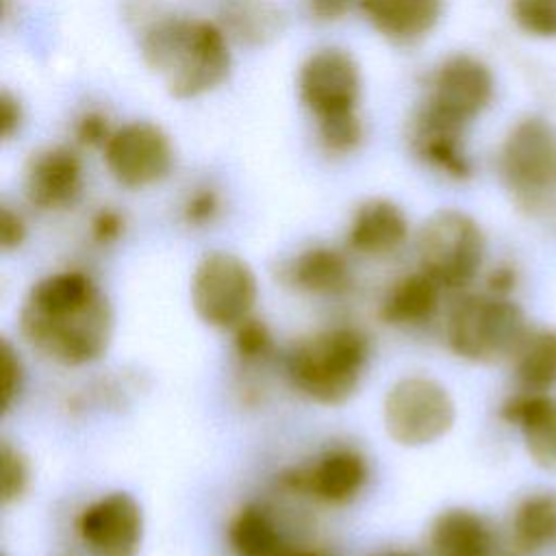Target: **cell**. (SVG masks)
Wrapping results in <instances>:
<instances>
[{
	"instance_id": "obj_30",
	"label": "cell",
	"mask_w": 556,
	"mask_h": 556,
	"mask_svg": "<svg viewBox=\"0 0 556 556\" xmlns=\"http://www.w3.org/2000/svg\"><path fill=\"white\" fill-rule=\"evenodd\" d=\"M0 371H2V413H9L15 404L22 382H24V365L15 348L9 339H2L0 343Z\"/></svg>"
},
{
	"instance_id": "obj_29",
	"label": "cell",
	"mask_w": 556,
	"mask_h": 556,
	"mask_svg": "<svg viewBox=\"0 0 556 556\" xmlns=\"http://www.w3.org/2000/svg\"><path fill=\"white\" fill-rule=\"evenodd\" d=\"M235 350L248 363L263 361L271 352L269 328L261 319L248 317L235 328Z\"/></svg>"
},
{
	"instance_id": "obj_32",
	"label": "cell",
	"mask_w": 556,
	"mask_h": 556,
	"mask_svg": "<svg viewBox=\"0 0 556 556\" xmlns=\"http://www.w3.org/2000/svg\"><path fill=\"white\" fill-rule=\"evenodd\" d=\"M76 139L83 143V146H102L109 141V137L113 135L109 130V124H106V117L98 111H87L78 122H76Z\"/></svg>"
},
{
	"instance_id": "obj_35",
	"label": "cell",
	"mask_w": 556,
	"mask_h": 556,
	"mask_svg": "<svg viewBox=\"0 0 556 556\" xmlns=\"http://www.w3.org/2000/svg\"><path fill=\"white\" fill-rule=\"evenodd\" d=\"M22 106L17 102V98L9 91L2 89L0 93V137L9 139L13 132H17V128L22 126Z\"/></svg>"
},
{
	"instance_id": "obj_14",
	"label": "cell",
	"mask_w": 556,
	"mask_h": 556,
	"mask_svg": "<svg viewBox=\"0 0 556 556\" xmlns=\"http://www.w3.org/2000/svg\"><path fill=\"white\" fill-rule=\"evenodd\" d=\"M282 480L289 489L306 493L317 502L339 506L352 502L363 491L367 482V460L352 447H334Z\"/></svg>"
},
{
	"instance_id": "obj_31",
	"label": "cell",
	"mask_w": 556,
	"mask_h": 556,
	"mask_svg": "<svg viewBox=\"0 0 556 556\" xmlns=\"http://www.w3.org/2000/svg\"><path fill=\"white\" fill-rule=\"evenodd\" d=\"M219 206L222 204L215 189L198 187L187 195L182 204V217L189 226H206L217 217Z\"/></svg>"
},
{
	"instance_id": "obj_8",
	"label": "cell",
	"mask_w": 556,
	"mask_h": 556,
	"mask_svg": "<svg viewBox=\"0 0 556 556\" xmlns=\"http://www.w3.org/2000/svg\"><path fill=\"white\" fill-rule=\"evenodd\" d=\"M456 419L447 389L428 376L395 380L382 402L387 434L402 447H424L445 437Z\"/></svg>"
},
{
	"instance_id": "obj_38",
	"label": "cell",
	"mask_w": 556,
	"mask_h": 556,
	"mask_svg": "<svg viewBox=\"0 0 556 556\" xmlns=\"http://www.w3.org/2000/svg\"><path fill=\"white\" fill-rule=\"evenodd\" d=\"M280 556H317V554H311V552H282Z\"/></svg>"
},
{
	"instance_id": "obj_37",
	"label": "cell",
	"mask_w": 556,
	"mask_h": 556,
	"mask_svg": "<svg viewBox=\"0 0 556 556\" xmlns=\"http://www.w3.org/2000/svg\"><path fill=\"white\" fill-rule=\"evenodd\" d=\"M517 285V271L510 265H497L486 278V291L497 295H508Z\"/></svg>"
},
{
	"instance_id": "obj_7",
	"label": "cell",
	"mask_w": 556,
	"mask_h": 556,
	"mask_svg": "<svg viewBox=\"0 0 556 556\" xmlns=\"http://www.w3.org/2000/svg\"><path fill=\"white\" fill-rule=\"evenodd\" d=\"M189 295L195 315L206 326L235 330L252 317L258 300V280L250 263L241 256L226 250H211L193 269Z\"/></svg>"
},
{
	"instance_id": "obj_27",
	"label": "cell",
	"mask_w": 556,
	"mask_h": 556,
	"mask_svg": "<svg viewBox=\"0 0 556 556\" xmlns=\"http://www.w3.org/2000/svg\"><path fill=\"white\" fill-rule=\"evenodd\" d=\"M30 480V469L26 456L13 447L9 441H2L0 447V500L2 504L17 502Z\"/></svg>"
},
{
	"instance_id": "obj_10",
	"label": "cell",
	"mask_w": 556,
	"mask_h": 556,
	"mask_svg": "<svg viewBox=\"0 0 556 556\" xmlns=\"http://www.w3.org/2000/svg\"><path fill=\"white\" fill-rule=\"evenodd\" d=\"M493 96L495 78L491 67L473 54L456 52L445 56L434 70L424 106L467 128L491 106Z\"/></svg>"
},
{
	"instance_id": "obj_18",
	"label": "cell",
	"mask_w": 556,
	"mask_h": 556,
	"mask_svg": "<svg viewBox=\"0 0 556 556\" xmlns=\"http://www.w3.org/2000/svg\"><path fill=\"white\" fill-rule=\"evenodd\" d=\"M430 556H497V539L491 523L476 510H441L428 530Z\"/></svg>"
},
{
	"instance_id": "obj_2",
	"label": "cell",
	"mask_w": 556,
	"mask_h": 556,
	"mask_svg": "<svg viewBox=\"0 0 556 556\" xmlns=\"http://www.w3.org/2000/svg\"><path fill=\"white\" fill-rule=\"evenodd\" d=\"M139 48L146 65L176 100L204 96L230 74L228 37L206 20L163 15L143 30Z\"/></svg>"
},
{
	"instance_id": "obj_25",
	"label": "cell",
	"mask_w": 556,
	"mask_h": 556,
	"mask_svg": "<svg viewBox=\"0 0 556 556\" xmlns=\"http://www.w3.org/2000/svg\"><path fill=\"white\" fill-rule=\"evenodd\" d=\"M226 534L235 556H280L285 552L280 530L261 504L241 506Z\"/></svg>"
},
{
	"instance_id": "obj_6",
	"label": "cell",
	"mask_w": 556,
	"mask_h": 556,
	"mask_svg": "<svg viewBox=\"0 0 556 556\" xmlns=\"http://www.w3.org/2000/svg\"><path fill=\"white\" fill-rule=\"evenodd\" d=\"M486 239L480 224L465 211H434L417 232L419 269L443 289H465L482 269Z\"/></svg>"
},
{
	"instance_id": "obj_20",
	"label": "cell",
	"mask_w": 556,
	"mask_h": 556,
	"mask_svg": "<svg viewBox=\"0 0 556 556\" xmlns=\"http://www.w3.org/2000/svg\"><path fill=\"white\" fill-rule=\"evenodd\" d=\"M443 287L426 271H413L395 280L380 302V319L395 328L428 324L441 304Z\"/></svg>"
},
{
	"instance_id": "obj_16",
	"label": "cell",
	"mask_w": 556,
	"mask_h": 556,
	"mask_svg": "<svg viewBox=\"0 0 556 556\" xmlns=\"http://www.w3.org/2000/svg\"><path fill=\"white\" fill-rule=\"evenodd\" d=\"M500 417L519 428L523 445L539 467L556 471V395L521 389L502 404Z\"/></svg>"
},
{
	"instance_id": "obj_1",
	"label": "cell",
	"mask_w": 556,
	"mask_h": 556,
	"mask_svg": "<svg viewBox=\"0 0 556 556\" xmlns=\"http://www.w3.org/2000/svg\"><path fill=\"white\" fill-rule=\"evenodd\" d=\"M113 308L91 276L76 269L39 278L20 311V332L43 358L63 367L100 361L113 339Z\"/></svg>"
},
{
	"instance_id": "obj_24",
	"label": "cell",
	"mask_w": 556,
	"mask_h": 556,
	"mask_svg": "<svg viewBox=\"0 0 556 556\" xmlns=\"http://www.w3.org/2000/svg\"><path fill=\"white\" fill-rule=\"evenodd\" d=\"M523 391H549L556 387V330L528 328L508 358Z\"/></svg>"
},
{
	"instance_id": "obj_3",
	"label": "cell",
	"mask_w": 556,
	"mask_h": 556,
	"mask_svg": "<svg viewBox=\"0 0 556 556\" xmlns=\"http://www.w3.org/2000/svg\"><path fill=\"white\" fill-rule=\"evenodd\" d=\"M369 356L367 337L350 326L319 330L300 339L285 358L291 387L319 406H341L363 382Z\"/></svg>"
},
{
	"instance_id": "obj_17",
	"label": "cell",
	"mask_w": 556,
	"mask_h": 556,
	"mask_svg": "<svg viewBox=\"0 0 556 556\" xmlns=\"http://www.w3.org/2000/svg\"><path fill=\"white\" fill-rule=\"evenodd\" d=\"M408 237L404 211L387 198H369L358 204L348 226V245L363 256H387Z\"/></svg>"
},
{
	"instance_id": "obj_15",
	"label": "cell",
	"mask_w": 556,
	"mask_h": 556,
	"mask_svg": "<svg viewBox=\"0 0 556 556\" xmlns=\"http://www.w3.org/2000/svg\"><path fill=\"white\" fill-rule=\"evenodd\" d=\"M465 130L421 104L408 124V143L415 156L432 169L454 180H467L473 174V163L465 148Z\"/></svg>"
},
{
	"instance_id": "obj_19",
	"label": "cell",
	"mask_w": 556,
	"mask_h": 556,
	"mask_svg": "<svg viewBox=\"0 0 556 556\" xmlns=\"http://www.w3.org/2000/svg\"><path fill=\"white\" fill-rule=\"evenodd\" d=\"M369 24L387 39L417 41L441 20L445 0H358Z\"/></svg>"
},
{
	"instance_id": "obj_28",
	"label": "cell",
	"mask_w": 556,
	"mask_h": 556,
	"mask_svg": "<svg viewBox=\"0 0 556 556\" xmlns=\"http://www.w3.org/2000/svg\"><path fill=\"white\" fill-rule=\"evenodd\" d=\"M317 132H319V141H321L324 150L332 152V154H350L365 139V128H363L358 113L348 115V117H337L330 122H321V124H317Z\"/></svg>"
},
{
	"instance_id": "obj_26",
	"label": "cell",
	"mask_w": 556,
	"mask_h": 556,
	"mask_svg": "<svg viewBox=\"0 0 556 556\" xmlns=\"http://www.w3.org/2000/svg\"><path fill=\"white\" fill-rule=\"evenodd\" d=\"M510 17L530 37L556 39V0H510Z\"/></svg>"
},
{
	"instance_id": "obj_4",
	"label": "cell",
	"mask_w": 556,
	"mask_h": 556,
	"mask_svg": "<svg viewBox=\"0 0 556 556\" xmlns=\"http://www.w3.org/2000/svg\"><path fill=\"white\" fill-rule=\"evenodd\" d=\"M528 328L523 311L508 295L465 293L447 311L445 341L458 358L489 365L510 358Z\"/></svg>"
},
{
	"instance_id": "obj_22",
	"label": "cell",
	"mask_w": 556,
	"mask_h": 556,
	"mask_svg": "<svg viewBox=\"0 0 556 556\" xmlns=\"http://www.w3.org/2000/svg\"><path fill=\"white\" fill-rule=\"evenodd\" d=\"M219 26L228 39L261 48L282 35L285 13L276 0H222Z\"/></svg>"
},
{
	"instance_id": "obj_36",
	"label": "cell",
	"mask_w": 556,
	"mask_h": 556,
	"mask_svg": "<svg viewBox=\"0 0 556 556\" xmlns=\"http://www.w3.org/2000/svg\"><path fill=\"white\" fill-rule=\"evenodd\" d=\"M354 0H306L308 4V13L317 20V22H337L341 20Z\"/></svg>"
},
{
	"instance_id": "obj_13",
	"label": "cell",
	"mask_w": 556,
	"mask_h": 556,
	"mask_svg": "<svg viewBox=\"0 0 556 556\" xmlns=\"http://www.w3.org/2000/svg\"><path fill=\"white\" fill-rule=\"evenodd\" d=\"M83 191V161L67 146H48L30 154L24 169L26 200L41 211H63Z\"/></svg>"
},
{
	"instance_id": "obj_12",
	"label": "cell",
	"mask_w": 556,
	"mask_h": 556,
	"mask_svg": "<svg viewBox=\"0 0 556 556\" xmlns=\"http://www.w3.org/2000/svg\"><path fill=\"white\" fill-rule=\"evenodd\" d=\"M76 528L89 556H137L143 513L130 493L111 491L80 510Z\"/></svg>"
},
{
	"instance_id": "obj_34",
	"label": "cell",
	"mask_w": 556,
	"mask_h": 556,
	"mask_svg": "<svg viewBox=\"0 0 556 556\" xmlns=\"http://www.w3.org/2000/svg\"><path fill=\"white\" fill-rule=\"evenodd\" d=\"M124 232V217L117 211L102 208L91 219V235L98 243H111Z\"/></svg>"
},
{
	"instance_id": "obj_5",
	"label": "cell",
	"mask_w": 556,
	"mask_h": 556,
	"mask_svg": "<svg viewBox=\"0 0 556 556\" xmlns=\"http://www.w3.org/2000/svg\"><path fill=\"white\" fill-rule=\"evenodd\" d=\"M497 174L523 213H545L556 202V128L536 115L515 122L500 146Z\"/></svg>"
},
{
	"instance_id": "obj_39",
	"label": "cell",
	"mask_w": 556,
	"mask_h": 556,
	"mask_svg": "<svg viewBox=\"0 0 556 556\" xmlns=\"http://www.w3.org/2000/svg\"><path fill=\"white\" fill-rule=\"evenodd\" d=\"M389 556H410V554H389Z\"/></svg>"
},
{
	"instance_id": "obj_9",
	"label": "cell",
	"mask_w": 556,
	"mask_h": 556,
	"mask_svg": "<svg viewBox=\"0 0 556 556\" xmlns=\"http://www.w3.org/2000/svg\"><path fill=\"white\" fill-rule=\"evenodd\" d=\"M302 104L317 124L356 115L361 100V70L343 48H319L302 63L298 74Z\"/></svg>"
},
{
	"instance_id": "obj_21",
	"label": "cell",
	"mask_w": 556,
	"mask_h": 556,
	"mask_svg": "<svg viewBox=\"0 0 556 556\" xmlns=\"http://www.w3.org/2000/svg\"><path fill=\"white\" fill-rule=\"evenodd\" d=\"M280 280L302 293L337 295L350 287V265L341 252L315 245L295 254L282 267Z\"/></svg>"
},
{
	"instance_id": "obj_33",
	"label": "cell",
	"mask_w": 556,
	"mask_h": 556,
	"mask_svg": "<svg viewBox=\"0 0 556 556\" xmlns=\"http://www.w3.org/2000/svg\"><path fill=\"white\" fill-rule=\"evenodd\" d=\"M26 232L28 230H26L24 217L11 206H2L0 208V248L4 252L20 248L22 241L26 239Z\"/></svg>"
},
{
	"instance_id": "obj_11",
	"label": "cell",
	"mask_w": 556,
	"mask_h": 556,
	"mask_svg": "<svg viewBox=\"0 0 556 556\" xmlns=\"http://www.w3.org/2000/svg\"><path fill=\"white\" fill-rule=\"evenodd\" d=\"M104 163L119 185L143 189L169 176L174 148L161 126L137 119L113 130L104 143Z\"/></svg>"
},
{
	"instance_id": "obj_23",
	"label": "cell",
	"mask_w": 556,
	"mask_h": 556,
	"mask_svg": "<svg viewBox=\"0 0 556 556\" xmlns=\"http://www.w3.org/2000/svg\"><path fill=\"white\" fill-rule=\"evenodd\" d=\"M556 547V491H536L519 500L510 515V549L532 556Z\"/></svg>"
}]
</instances>
